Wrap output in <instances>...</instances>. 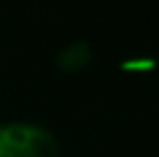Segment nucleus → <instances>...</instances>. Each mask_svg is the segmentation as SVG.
<instances>
[{
    "label": "nucleus",
    "instance_id": "obj_2",
    "mask_svg": "<svg viewBox=\"0 0 159 157\" xmlns=\"http://www.w3.org/2000/svg\"><path fill=\"white\" fill-rule=\"evenodd\" d=\"M0 127H2V120H0Z\"/></svg>",
    "mask_w": 159,
    "mask_h": 157
},
{
    "label": "nucleus",
    "instance_id": "obj_1",
    "mask_svg": "<svg viewBox=\"0 0 159 157\" xmlns=\"http://www.w3.org/2000/svg\"><path fill=\"white\" fill-rule=\"evenodd\" d=\"M0 157H60V143L51 129L37 122H2Z\"/></svg>",
    "mask_w": 159,
    "mask_h": 157
}]
</instances>
